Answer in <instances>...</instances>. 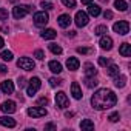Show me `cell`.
<instances>
[{
  "label": "cell",
  "instance_id": "6da1fadb",
  "mask_svg": "<svg viewBox=\"0 0 131 131\" xmlns=\"http://www.w3.org/2000/svg\"><path fill=\"white\" fill-rule=\"evenodd\" d=\"M116 103H117V96H116L111 90H106V88L97 90V91L93 94V97H91V105H93V108H94V110H99V111L113 108Z\"/></svg>",
  "mask_w": 131,
  "mask_h": 131
},
{
  "label": "cell",
  "instance_id": "7a4b0ae2",
  "mask_svg": "<svg viewBox=\"0 0 131 131\" xmlns=\"http://www.w3.org/2000/svg\"><path fill=\"white\" fill-rule=\"evenodd\" d=\"M31 11H32V6H29V5H17L13 9V16H14V19H23Z\"/></svg>",
  "mask_w": 131,
  "mask_h": 131
},
{
  "label": "cell",
  "instance_id": "3957f363",
  "mask_svg": "<svg viewBox=\"0 0 131 131\" xmlns=\"http://www.w3.org/2000/svg\"><path fill=\"white\" fill-rule=\"evenodd\" d=\"M17 67H19L20 70H25V71H32V70L36 68V63H34V60L29 59V57H20V59L17 60Z\"/></svg>",
  "mask_w": 131,
  "mask_h": 131
},
{
  "label": "cell",
  "instance_id": "277c9868",
  "mask_svg": "<svg viewBox=\"0 0 131 131\" xmlns=\"http://www.w3.org/2000/svg\"><path fill=\"white\" fill-rule=\"evenodd\" d=\"M113 29H114V32H117V34H120V36H125V34L129 32V23H128L126 20H119V22L114 23Z\"/></svg>",
  "mask_w": 131,
  "mask_h": 131
},
{
  "label": "cell",
  "instance_id": "5b68a950",
  "mask_svg": "<svg viewBox=\"0 0 131 131\" xmlns=\"http://www.w3.org/2000/svg\"><path fill=\"white\" fill-rule=\"evenodd\" d=\"M40 86H42V82H40V79L39 77H32L31 80H29V85H28V90H26V94L29 96V97H32L39 90H40Z\"/></svg>",
  "mask_w": 131,
  "mask_h": 131
},
{
  "label": "cell",
  "instance_id": "8992f818",
  "mask_svg": "<svg viewBox=\"0 0 131 131\" xmlns=\"http://www.w3.org/2000/svg\"><path fill=\"white\" fill-rule=\"evenodd\" d=\"M56 105H57L59 108H62V110L68 108V105H70V100H68L67 94H65L63 91H59V93L56 94Z\"/></svg>",
  "mask_w": 131,
  "mask_h": 131
},
{
  "label": "cell",
  "instance_id": "52a82bcc",
  "mask_svg": "<svg viewBox=\"0 0 131 131\" xmlns=\"http://www.w3.org/2000/svg\"><path fill=\"white\" fill-rule=\"evenodd\" d=\"M48 22H49V17H48V14L45 11H39V13L34 14V23H36V26H45Z\"/></svg>",
  "mask_w": 131,
  "mask_h": 131
},
{
  "label": "cell",
  "instance_id": "ba28073f",
  "mask_svg": "<svg viewBox=\"0 0 131 131\" xmlns=\"http://www.w3.org/2000/svg\"><path fill=\"white\" fill-rule=\"evenodd\" d=\"M88 22H90L88 14L83 13V11H77V14H76V25H77L79 28H82V26H86Z\"/></svg>",
  "mask_w": 131,
  "mask_h": 131
},
{
  "label": "cell",
  "instance_id": "9c48e42d",
  "mask_svg": "<svg viewBox=\"0 0 131 131\" xmlns=\"http://www.w3.org/2000/svg\"><path fill=\"white\" fill-rule=\"evenodd\" d=\"M0 110H2L3 113H6V114H13V113H16L17 106H16V102H13V100H6V102L2 103Z\"/></svg>",
  "mask_w": 131,
  "mask_h": 131
},
{
  "label": "cell",
  "instance_id": "30bf717a",
  "mask_svg": "<svg viewBox=\"0 0 131 131\" xmlns=\"http://www.w3.org/2000/svg\"><path fill=\"white\" fill-rule=\"evenodd\" d=\"M28 116H31V117H43V116H46V110L42 108V106H32V108H28Z\"/></svg>",
  "mask_w": 131,
  "mask_h": 131
},
{
  "label": "cell",
  "instance_id": "8fae6325",
  "mask_svg": "<svg viewBox=\"0 0 131 131\" xmlns=\"http://www.w3.org/2000/svg\"><path fill=\"white\" fill-rule=\"evenodd\" d=\"M0 90H2V93H5V94H13L14 93L13 80H3L2 83H0Z\"/></svg>",
  "mask_w": 131,
  "mask_h": 131
},
{
  "label": "cell",
  "instance_id": "7c38bea8",
  "mask_svg": "<svg viewBox=\"0 0 131 131\" xmlns=\"http://www.w3.org/2000/svg\"><path fill=\"white\" fill-rule=\"evenodd\" d=\"M57 23H59L60 28H68L71 25V16L70 14H62V16H59Z\"/></svg>",
  "mask_w": 131,
  "mask_h": 131
},
{
  "label": "cell",
  "instance_id": "4fadbf2b",
  "mask_svg": "<svg viewBox=\"0 0 131 131\" xmlns=\"http://www.w3.org/2000/svg\"><path fill=\"white\" fill-rule=\"evenodd\" d=\"M79 67H80V62L77 57H70L67 60V68L70 71H76V70H79Z\"/></svg>",
  "mask_w": 131,
  "mask_h": 131
},
{
  "label": "cell",
  "instance_id": "5bb4252c",
  "mask_svg": "<svg viewBox=\"0 0 131 131\" xmlns=\"http://www.w3.org/2000/svg\"><path fill=\"white\" fill-rule=\"evenodd\" d=\"M100 48L102 49H106V51H110L111 48H113V39L111 37H108V36H102V39H100Z\"/></svg>",
  "mask_w": 131,
  "mask_h": 131
},
{
  "label": "cell",
  "instance_id": "9a60e30c",
  "mask_svg": "<svg viewBox=\"0 0 131 131\" xmlns=\"http://www.w3.org/2000/svg\"><path fill=\"white\" fill-rule=\"evenodd\" d=\"M71 94H73V97L74 99H82V90H80V86H79V83L77 82H73V85H71Z\"/></svg>",
  "mask_w": 131,
  "mask_h": 131
},
{
  "label": "cell",
  "instance_id": "2e32d148",
  "mask_svg": "<svg viewBox=\"0 0 131 131\" xmlns=\"http://www.w3.org/2000/svg\"><path fill=\"white\" fill-rule=\"evenodd\" d=\"M0 123H2L3 126H8V128H14L16 126V120L9 116H3V117H0Z\"/></svg>",
  "mask_w": 131,
  "mask_h": 131
},
{
  "label": "cell",
  "instance_id": "e0dca14e",
  "mask_svg": "<svg viewBox=\"0 0 131 131\" xmlns=\"http://www.w3.org/2000/svg\"><path fill=\"white\" fill-rule=\"evenodd\" d=\"M119 54L123 57H129L131 56V45L129 43H122L119 48Z\"/></svg>",
  "mask_w": 131,
  "mask_h": 131
},
{
  "label": "cell",
  "instance_id": "ac0fdd59",
  "mask_svg": "<svg viewBox=\"0 0 131 131\" xmlns=\"http://www.w3.org/2000/svg\"><path fill=\"white\" fill-rule=\"evenodd\" d=\"M48 67H49V70H51L54 74H60V73H62V65H60L57 60H51V62L48 63Z\"/></svg>",
  "mask_w": 131,
  "mask_h": 131
},
{
  "label": "cell",
  "instance_id": "d6986e66",
  "mask_svg": "<svg viewBox=\"0 0 131 131\" xmlns=\"http://www.w3.org/2000/svg\"><path fill=\"white\" fill-rule=\"evenodd\" d=\"M97 74V70L94 68L93 63H85V77H93Z\"/></svg>",
  "mask_w": 131,
  "mask_h": 131
},
{
  "label": "cell",
  "instance_id": "ffe728a7",
  "mask_svg": "<svg viewBox=\"0 0 131 131\" xmlns=\"http://www.w3.org/2000/svg\"><path fill=\"white\" fill-rule=\"evenodd\" d=\"M45 40H52V39H56V36H57V32L54 31V29H51V28H48V29H43L42 31V34H40Z\"/></svg>",
  "mask_w": 131,
  "mask_h": 131
},
{
  "label": "cell",
  "instance_id": "44dd1931",
  "mask_svg": "<svg viewBox=\"0 0 131 131\" xmlns=\"http://www.w3.org/2000/svg\"><path fill=\"white\" fill-rule=\"evenodd\" d=\"M88 13H90V16L97 17V16L100 14V6H99V5H93V3H90V5H88Z\"/></svg>",
  "mask_w": 131,
  "mask_h": 131
},
{
  "label": "cell",
  "instance_id": "7402d4cb",
  "mask_svg": "<svg viewBox=\"0 0 131 131\" xmlns=\"http://www.w3.org/2000/svg\"><path fill=\"white\" fill-rule=\"evenodd\" d=\"M114 85H116L117 88H123V86L126 85V77H125V76H119V74H117V76L114 77Z\"/></svg>",
  "mask_w": 131,
  "mask_h": 131
},
{
  "label": "cell",
  "instance_id": "603a6c76",
  "mask_svg": "<svg viewBox=\"0 0 131 131\" xmlns=\"http://www.w3.org/2000/svg\"><path fill=\"white\" fill-rule=\"evenodd\" d=\"M85 85H86L88 88H94V86L99 85V80L96 79V76H93V77H85Z\"/></svg>",
  "mask_w": 131,
  "mask_h": 131
},
{
  "label": "cell",
  "instance_id": "cb8c5ba5",
  "mask_svg": "<svg viewBox=\"0 0 131 131\" xmlns=\"http://www.w3.org/2000/svg\"><path fill=\"white\" fill-rule=\"evenodd\" d=\"M114 6H116L117 11H126V9H128V5H126L125 0H116V2H114Z\"/></svg>",
  "mask_w": 131,
  "mask_h": 131
},
{
  "label": "cell",
  "instance_id": "d4e9b609",
  "mask_svg": "<svg viewBox=\"0 0 131 131\" xmlns=\"http://www.w3.org/2000/svg\"><path fill=\"white\" fill-rule=\"evenodd\" d=\"M106 74H108L110 77H116V76L119 74V67H117V65H110L108 70H106Z\"/></svg>",
  "mask_w": 131,
  "mask_h": 131
},
{
  "label": "cell",
  "instance_id": "484cf974",
  "mask_svg": "<svg viewBox=\"0 0 131 131\" xmlns=\"http://www.w3.org/2000/svg\"><path fill=\"white\" fill-rule=\"evenodd\" d=\"M80 128L82 129H94V123L90 120V119H83L80 122Z\"/></svg>",
  "mask_w": 131,
  "mask_h": 131
},
{
  "label": "cell",
  "instance_id": "4316f807",
  "mask_svg": "<svg viewBox=\"0 0 131 131\" xmlns=\"http://www.w3.org/2000/svg\"><path fill=\"white\" fill-rule=\"evenodd\" d=\"M48 48H49V51H51L52 54H57V56H59V54H62V48H60L57 43H49V45H48Z\"/></svg>",
  "mask_w": 131,
  "mask_h": 131
},
{
  "label": "cell",
  "instance_id": "83f0119b",
  "mask_svg": "<svg viewBox=\"0 0 131 131\" xmlns=\"http://www.w3.org/2000/svg\"><path fill=\"white\" fill-rule=\"evenodd\" d=\"M105 32H108V28H106L105 25H99V26L94 29V34H96V36H103Z\"/></svg>",
  "mask_w": 131,
  "mask_h": 131
},
{
  "label": "cell",
  "instance_id": "f1b7e54d",
  "mask_svg": "<svg viewBox=\"0 0 131 131\" xmlns=\"http://www.w3.org/2000/svg\"><path fill=\"white\" fill-rule=\"evenodd\" d=\"M0 57H2L3 60H6V62H9V60H13V52L11 51H3L2 54H0Z\"/></svg>",
  "mask_w": 131,
  "mask_h": 131
},
{
  "label": "cell",
  "instance_id": "f546056e",
  "mask_svg": "<svg viewBox=\"0 0 131 131\" xmlns=\"http://www.w3.org/2000/svg\"><path fill=\"white\" fill-rule=\"evenodd\" d=\"M62 3L67 6V8H74V6H76V2H74V0H62Z\"/></svg>",
  "mask_w": 131,
  "mask_h": 131
},
{
  "label": "cell",
  "instance_id": "4dcf8cb0",
  "mask_svg": "<svg viewBox=\"0 0 131 131\" xmlns=\"http://www.w3.org/2000/svg\"><path fill=\"white\" fill-rule=\"evenodd\" d=\"M0 20H8V11L5 8H0Z\"/></svg>",
  "mask_w": 131,
  "mask_h": 131
},
{
  "label": "cell",
  "instance_id": "1f68e13d",
  "mask_svg": "<svg viewBox=\"0 0 131 131\" xmlns=\"http://www.w3.org/2000/svg\"><path fill=\"white\" fill-rule=\"evenodd\" d=\"M77 52H79V54H91L93 49H91V48H82V46H80V48H77Z\"/></svg>",
  "mask_w": 131,
  "mask_h": 131
},
{
  "label": "cell",
  "instance_id": "d6a6232c",
  "mask_svg": "<svg viewBox=\"0 0 131 131\" xmlns=\"http://www.w3.org/2000/svg\"><path fill=\"white\" fill-rule=\"evenodd\" d=\"M99 65H100V67H108V65H110V59L99 57Z\"/></svg>",
  "mask_w": 131,
  "mask_h": 131
},
{
  "label": "cell",
  "instance_id": "836d02e7",
  "mask_svg": "<svg viewBox=\"0 0 131 131\" xmlns=\"http://www.w3.org/2000/svg\"><path fill=\"white\" fill-rule=\"evenodd\" d=\"M34 57H37L39 60H43V59H45V52H43L42 49H37V51L34 52Z\"/></svg>",
  "mask_w": 131,
  "mask_h": 131
},
{
  "label": "cell",
  "instance_id": "e575fe53",
  "mask_svg": "<svg viewBox=\"0 0 131 131\" xmlns=\"http://www.w3.org/2000/svg\"><path fill=\"white\" fill-rule=\"evenodd\" d=\"M60 83H62L60 79H56V77H51V79H49V85H51V86H57V85H60Z\"/></svg>",
  "mask_w": 131,
  "mask_h": 131
},
{
  "label": "cell",
  "instance_id": "d590c367",
  "mask_svg": "<svg viewBox=\"0 0 131 131\" xmlns=\"http://www.w3.org/2000/svg\"><path fill=\"white\" fill-rule=\"evenodd\" d=\"M40 6H42V8H45V9H52V8H54V5H52V3H49V2H45V0H43L42 3H40Z\"/></svg>",
  "mask_w": 131,
  "mask_h": 131
},
{
  "label": "cell",
  "instance_id": "8d00e7d4",
  "mask_svg": "<svg viewBox=\"0 0 131 131\" xmlns=\"http://www.w3.org/2000/svg\"><path fill=\"white\" fill-rule=\"evenodd\" d=\"M108 119H110L111 122H117V120L120 119V114H119V113H113V114H111V116H110Z\"/></svg>",
  "mask_w": 131,
  "mask_h": 131
},
{
  "label": "cell",
  "instance_id": "74e56055",
  "mask_svg": "<svg viewBox=\"0 0 131 131\" xmlns=\"http://www.w3.org/2000/svg\"><path fill=\"white\" fill-rule=\"evenodd\" d=\"M17 85H19V88L22 90V88L26 85V80H25V77H19V80H17Z\"/></svg>",
  "mask_w": 131,
  "mask_h": 131
},
{
  "label": "cell",
  "instance_id": "f35d334b",
  "mask_svg": "<svg viewBox=\"0 0 131 131\" xmlns=\"http://www.w3.org/2000/svg\"><path fill=\"white\" fill-rule=\"evenodd\" d=\"M37 105H48V99L46 97H40L37 100Z\"/></svg>",
  "mask_w": 131,
  "mask_h": 131
},
{
  "label": "cell",
  "instance_id": "ab89813d",
  "mask_svg": "<svg viewBox=\"0 0 131 131\" xmlns=\"http://www.w3.org/2000/svg\"><path fill=\"white\" fill-rule=\"evenodd\" d=\"M103 17L110 20V19H113V13H111V11H105V13H103Z\"/></svg>",
  "mask_w": 131,
  "mask_h": 131
},
{
  "label": "cell",
  "instance_id": "60d3db41",
  "mask_svg": "<svg viewBox=\"0 0 131 131\" xmlns=\"http://www.w3.org/2000/svg\"><path fill=\"white\" fill-rule=\"evenodd\" d=\"M6 71H8V68L5 67V65H0V73H2V74H5Z\"/></svg>",
  "mask_w": 131,
  "mask_h": 131
},
{
  "label": "cell",
  "instance_id": "b9f144b4",
  "mask_svg": "<svg viewBox=\"0 0 131 131\" xmlns=\"http://www.w3.org/2000/svg\"><path fill=\"white\" fill-rule=\"evenodd\" d=\"M73 116H74V113H70V111L65 113V117H68V119H70V117H73Z\"/></svg>",
  "mask_w": 131,
  "mask_h": 131
},
{
  "label": "cell",
  "instance_id": "7bdbcfd3",
  "mask_svg": "<svg viewBox=\"0 0 131 131\" xmlns=\"http://www.w3.org/2000/svg\"><path fill=\"white\" fill-rule=\"evenodd\" d=\"M45 128H46V129H54V128H56V126H54V125H52V123H48V125H46V126H45Z\"/></svg>",
  "mask_w": 131,
  "mask_h": 131
},
{
  "label": "cell",
  "instance_id": "ee69618b",
  "mask_svg": "<svg viewBox=\"0 0 131 131\" xmlns=\"http://www.w3.org/2000/svg\"><path fill=\"white\" fill-rule=\"evenodd\" d=\"M82 3L83 5H90V3H93V0H82Z\"/></svg>",
  "mask_w": 131,
  "mask_h": 131
},
{
  "label": "cell",
  "instance_id": "f6af8a7d",
  "mask_svg": "<svg viewBox=\"0 0 131 131\" xmlns=\"http://www.w3.org/2000/svg\"><path fill=\"white\" fill-rule=\"evenodd\" d=\"M3 45H5V40H3L2 37H0V49H2V48H3Z\"/></svg>",
  "mask_w": 131,
  "mask_h": 131
},
{
  "label": "cell",
  "instance_id": "bcb514c9",
  "mask_svg": "<svg viewBox=\"0 0 131 131\" xmlns=\"http://www.w3.org/2000/svg\"><path fill=\"white\" fill-rule=\"evenodd\" d=\"M68 36H70V37H74V36H76V31H70Z\"/></svg>",
  "mask_w": 131,
  "mask_h": 131
},
{
  "label": "cell",
  "instance_id": "7dc6e473",
  "mask_svg": "<svg viewBox=\"0 0 131 131\" xmlns=\"http://www.w3.org/2000/svg\"><path fill=\"white\" fill-rule=\"evenodd\" d=\"M9 2H13V3H16V2H17V0H9Z\"/></svg>",
  "mask_w": 131,
  "mask_h": 131
}]
</instances>
